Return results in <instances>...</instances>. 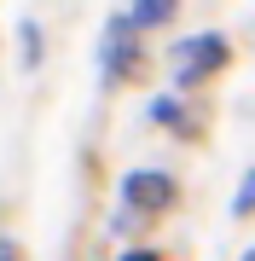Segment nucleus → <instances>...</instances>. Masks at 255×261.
<instances>
[{"label": "nucleus", "mask_w": 255, "mask_h": 261, "mask_svg": "<svg viewBox=\"0 0 255 261\" xmlns=\"http://www.w3.org/2000/svg\"><path fill=\"white\" fill-rule=\"evenodd\" d=\"M238 215H255V168H249V180H244V192H238Z\"/></svg>", "instance_id": "3"}, {"label": "nucleus", "mask_w": 255, "mask_h": 261, "mask_svg": "<svg viewBox=\"0 0 255 261\" xmlns=\"http://www.w3.org/2000/svg\"><path fill=\"white\" fill-rule=\"evenodd\" d=\"M128 261H162V255H151V250H133V255H128Z\"/></svg>", "instance_id": "4"}, {"label": "nucleus", "mask_w": 255, "mask_h": 261, "mask_svg": "<svg viewBox=\"0 0 255 261\" xmlns=\"http://www.w3.org/2000/svg\"><path fill=\"white\" fill-rule=\"evenodd\" d=\"M128 203H139V209H168V203H174V180H168V174H133V180H128Z\"/></svg>", "instance_id": "2"}, {"label": "nucleus", "mask_w": 255, "mask_h": 261, "mask_svg": "<svg viewBox=\"0 0 255 261\" xmlns=\"http://www.w3.org/2000/svg\"><path fill=\"white\" fill-rule=\"evenodd\" d=\"M186 53H191V58L180 64V82H203L209 70H220V64H226V41H220V35H203V41H191Z\"/></svg>", "instance_id": "1"}, {"label": "nucleus", "mask_w": 255, "mask_h": 261, "mask_svg": "<svg viewBox=\"0 0 255 261\" xmlns=\"http://www.w3.org/2000/svg\"><path fill=\"white\" fill-rule=\"evenodd\" d=\"M0 261H18V250H0Z\"/></svg>", "instance_id": "5"}]
</instances>
